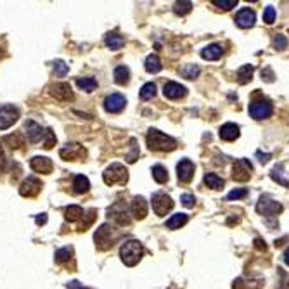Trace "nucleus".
<instances>
[{"mask_svg": "<svg viewBox=\"0 0 289 289\" xmlns=\"http://www.w3.org/2000/svg\"><path fill=\"white\" fill-rule=\"evenodd\" d=\"M172 208H173V201L168 194H164V192H156V194H153V210L156 215L163 217Z\"/></svg>", "mask_w": 289, "mask_h": 289, "instance_id": "nucleus-8", "label": "nucleus"}, {"mask_svg": "<svg viewBox=\"0 0 289 289\" xmlns=\"http://www.w3.org/2000/svg\"><path fill=\"white\" fill-rule=\"evenodd\" d=\"M148 146L153 151H173L177 148V140L173 137L163 134V132L151 128L148 132Z\"/></svg>", "mask_w": 289, "mask_h": 289, "instance_id": "nucleus-1", "label": "nucleus"}, {"mask_svg": "<svg viewBox=\"0 0 289 289\" xmlns=\"http://www.w3.org/2000/svg\"><path fill=\"white\" fill-rule=\"evenodd\" d=\"M85 149L81 144H76V142H71V144H66L64 148L59 151V156L66 161H76V159L85 158Z\"/></svg>", "mask_w": 289, "mask_h": 289, "instance_id": "nucleus-11", "label": "nucleus"}, {"mask_svg": "<svg viewBox=\"0 0 289 289\" xmlns=\"http://www.w3.org/2000/svg\"><path fill=\"white\" fill-rule=\"evenodd\" d=\"M284 261L289 265V247H287V251H286V255H284Z\"/></svg>", "mask_w": 289, "mask_h": 289, "instance_id": "nucleus-55", "label": "nucleus"}, {"mask_svg": "<svg viewBox=\"0 0 289 289\" xmlns=\"http://www.w3.org/2000/svg\"><path fill=\"white\" fill-rule=\"evenodd\" d=\"M73 256V247L71 246H66V247H61V250L56 251V263H64V261H68Z\"/></svg>", "mask_w": 289, "mask_h": 289, "instance_id": "nucleus-34", "label": "nucleus"}, {"mask_svg": "<svg viewBox=\"0 0 289 289\" xmlns=\"http://www.w3.org/2000/svg\"><path fill=\"white\" fill-rule=\"evenodd\" d=\"M68 289H89V287L81 286V284L78 282V281H73V282H70V284H68Z\"/></svg>", "mask_w": 289, "mask_h": 289, "instance_id": "nucleus-49", "label": "nucleus"}, {"mask_svg": "<svg viewBox=\"0 0 289 289\" xmlns=\"http://www.w3.org/2000/svg\"><path fill=\"white\" fill-rule=\"evenodd\" d=\"M256 212L267 218H272V217H277V215L282 212V204L272 199L270 196H261L260 201L256 203Z\"/></svg>", "mask_w": 289, "mask_h": 289, "instance_id": "nucleus-5", "label": "nucleus"}, {"mask_svg": "<svg viewBox=\"0 0 289 289\" xmlns=\"http://www.w3.org/2000/svg\"><path fill=\"white\" fill-rule=\"evenodd\" d=\"M102 178L108 185H114V183H127L128 180V172L127 168L120 163H113L111 167L104 170Z\"/></svg>", "mask_w": 289, "mask_h": 289, "instance_id": "nucleus-4", "label": "nucleus"}, {"mask_svg": "<svg viewBox=\"0 0 289 289\" xmlns=\"http://www.w3.org/2000/svg\"><path fill=\"white\" fill-rule=\"evenodd\" d=\"M246 286L242 284V279H237L236 282H234V289H244Z\"/></svg>", "mask_w": 289, "mask_h": 289, "instance_id": "nucleus-53", "label": "nucleus"}, {"mask_svg": "<svg viewBox=\"0 0 289 289\" xmlns=\"http://www.w3.org/2000/svg\"><path fill=\"white\" fill-rule=\"evenodd\" d=\"M204 183L212 189H223V178H220L217 173H206L204 175Z\"/></svg>", "mask_w": 289, "mask_h": 289, "instance_id": "nucleus-29", "label": "nucleus"}, {"mask_svg": "<svg viewBox=\"0 0 289 289\" xmlns=\"http://www.w3.org/2000/svg\"><path fill=\"white\" fill-rule=\"evenodd\" d=\"M118 237H120V234L114 232V229L109 225V223H104V225H100L97 229L94 239H95V246H97L99 250L106 251L114 244V242H116Z\"/></svg>", "mask_w": 289, "mask_h": 289, "instance_id": "nucleus-3", "label": "nucleus"}, {"mask_svg": "<svg viewBox=\"0 0 289 289\" xmlns=\"http://www.w3.org/2000/svg\"><path fill=\"white\" fill-rule=\"evenodd\" d=\"M73 187H75L73 191H75L76 194H85V192H89L90 189V182L85 175H76L75 182H73Z\"/></svg>", "mask_w": 289, "mask_h": 289, "instance_id": "nucleus-23", "label": "nucleus"}, {"mask_svg": "<svg viewBox=\"0 0 289 289\" xmlns=\"http://www.w3.org/2000/svg\"><path fill=\"white\" fill-rule=\"evenodd\" d=\"M250 114L255 120H265V118H269L272 114V104L267 99L253 100L250 104Z\"/></svg>", "mask_w": 289, "mask_h": 289, "instance_id": "nucleus-9", "label": "nucleus"}, {"mask_svg": "<svg viewBox=\"0 0 289 289\" xmlns=\"http://www.w3.org/2000/svg\"><path fill=\"white\" fill-rule=\"evenodd\" d=\"M247 194V191L246 189H234L231 191L227 194V199L229 201H234V199H241V198H244V196Z\"/></svg>", "mask_w": 289, "mask_h": 289, "instance_id": "nucleus-45", "label": "nucleus"}, {"mask_svg": "<svg viewBox=\"0 0 289 289\" xmlns=\"http://www.w3.org/2000/svg\"><path fill=\"white\" fill-rule=\"evenodd\" d=\"M4 167H6V156H4L2 148H0V172L4 170Z\"/></svg>", "mask_w": 289, "mask_h": 289, "instance_id": "nucleus-52", "label": "nucleus"}, {"mask_svg": "<svg viewBox=\"0 0 289 289\" xmlns=\"http://www.w3.org/2000/svg\"><path fill=\"white\" fill-rule=\"evenodd\" d=\"M17 118H19L17 108L11 106V104L0 108V130H7V128H11L17 121Z\"/></svg>", "mask_w": 289, "mask_h": 289, "instance_id": "nucleus-10", "label": "nucleus"}, {"mask_svg": "<svg viewBox=\"0 0 289 289\" xmlns=\"http://www.w3.org/2000/svg\"><path fill=\"white\" fill-rule=\"evenodd\" d=\"M191 9H192V2H177L173 11H175V14L178 16H185L187 12H191Z\"/></svg>", "mask_w": 289, "mask_h": 289, "instance_id": "nucleus-40", "label": "nucleus"}, {"mask_svg": "<svg viewBox=\"0 0 289 289\" xmlns=\"http://www.w3.org/2000/svg\"><path fill=\"white\" fill-rule=\"evenodd\" d=\"M50 95H52V97H56L57 100H63V102H70V100L75 99L73 90H71V85L66 84V81L50 85Z\"/></svg>", "mask_w": 289, "mask_h": 289, "instance_id": "nucleus-12", "label": "nucleus"}, {"mask_svg": "<svg viewBox=\"0 0 289 289\" xmlns=\"http://www.w3.org/2000/svg\"><path fill=\"white\" fill-rule=\"evenodd\" d=\"M239 137V127L234 125V123H225L222 128H220V139L232 142Z\"/></svg>", "mask_w": 289, "mask_h": 289, "instance_id": "nucleus-21", "label": "nucleus"}, {"mask_svg": "<svg viewBox=\"0 0 289 289\" xmlns=\"http://www.w3.org/2000/svg\"><path fill=\"white\" fill-rule=\"evenodd\" d=\"M153 178L158 183H164L168 180V172L161 167V164H156V167H153Z\"/></svg>", "mask_w": 289, "mask_h": 289, "instance_id": "nucleus-35", "label": "nucleus"}, {"mask_svg": "<svg viewBox=\"0 0 289 289\" xmlns=\"http://www.w3.org/2000/svg\"><path fill=\"white\" fill-rule=\"evenodd\" d=\"M185 223H187V215L185 213H177V215H173L172 218L167 220L168 229H180L182 225H185Z\"/></svg>", "mask_w": 289, "mask_h": 289, "instance_id": "nucleus-30", "label": "nucleus"}, {"mask_svg": "<svg viewBox=\"0 0 289 289\" xmlns=\"http://www.w3.org/2000/svg\"><path fill=\"white\" fill-rule=\"evenodd\" d=\"M54 71H56V76H66L68 71H70V66L61 59H57V61H54Z\"/></svg>", "mask_w": 289, "mask_h": 289, "instance_id": "nucleus-39", "label": "nucleus"}, {"mask_svg": "<svg viewBox=\"0 0 289 289\" xmlns=\"http://www.w3.org/2000/svg\"><path fill=\"white\" fill-rule=\"evenodd\" d=\"M4 144H7L9 148H12V149H17L25 144V139H23L21 134H12V135L4 137Z\"/></svg>", "mask_w": 289, "mask_h": 289, "instance_id": "nucleus-31", "label": "nucleus"}, {"mask_svg": "<svg viewBox=\"0 0 289 289\" xmlns=\"http://www.w3.org/2000/svg\"><path fill=\"white\" fill-rule=\"evenodd\" d=\"M30 167L36 173H50L54 168V164L49 158H45V156H35V158H31Z\"/></svg>", "mask_w": 289, "mask_h": 289, "instance_id": "nucleus-16", "label": "nucleus"}, {"mask_svg": "<svg viewBox=\"0 0 289 289\" xmlns=\"http://www.w3.org/2000/svg\"><path fill=\"white\" fill-rule=\"evenodd\" d=\"M127 104V99L121 94H111L104 100V109L108 113H120Z\"/></svg>", "mask_w": 289, "mask_h": 289, "instance_id": "nucleus-14", "label": "nucleus"}, {"mask_svg": "<svg viewBox=\"0 0 289 289\" xmlns=\"http://www.w3.org/2000/svg\"><path fill=\"white\" fill-rule=\"evenodd\" d=\"M251 172H253V164L250 163V159H236L232 168V178L237 182H246L250 180Z\"/></svg>", "mask_w": 289, "mask_h": 289, "instance_id": "nucleus-7", "label": "nucleus"}, {"mask_svg": "<svg viewBox=\"0 0 289 289\" xmlns=\"http://www.w3.org/2000/svg\"><path fill=\"white\" fill-rule=\"evenodd\" d=\"M109 218L113 220L118 225H128L130 223V217H128V208L125 204V201H116L111 208L108 210Z\"/></svg>", "mask_w": 289, "mask_h": 289, "instance_id": "nucleus-6", "label": "nucleus"}, {"mask_svg": "<svg viewBox=\"0 0 289 289\" xmlns=\"http://www.w3.org/2000/svg\"><path fill=\"white\" fill-rule=\"evenodd\" d=\"M263 21L267 23V25H272V23L275 21V9H274L272 6H267V7H265Z\"/></svg>", "mask_w": 289, "mask_h": 289, "instance_id": "nucleus-43", "label": "nucleus"}, {"mask_svg": "<svg viewBox=\"0 0 289 289\" xmlns=\"http://www.w3.org/2000/svg\"><path fill=\"white\" fill-rule=\"evenodd\" d=\"M76 85L85 92H94L97 89V81H95L94 78H78Z\"/></svg>", "mask_w": 289, "mask_h": 289, "instance_id": "nucleus-33", "label": "nucleus"}, {"mask_svg": "<svg viewBox=\"0 0 289 289\" xmlns=\"http://www.w3.org/2000/svg\"><path fill=\"white\" fill-rule=\"evenodd\" d=\"M282 168H284V164H282V163H279L277 167H274L272 173H270V177H272L275 182L281 183V185L289 187V182H286V180H284V178H282Z\"/></svg>", "mask_w": 289, "mask_h": 289, "instance_id": "nucleus-36", "label": "nucleus"}, {"mask_svg": "<svg viewBox=\"0 0 289 289\" xmlns=\"http://www.w3.org/2000/svg\"><path fill=\"white\" fill-rule=\"evenodd\" d=\"M94 218H95V210H90V212H89V217H87V220H85V222H84V223H81V225H80V229H81V231H87V227H89L90 223L94 222Z\"/></svg>", "mask_w": 289, "mask_h": 289, "instance_id": "nucleus-47", "label": "nucleus"}, {"mask_svg": "<svg viewBox=\"0 0 289 289\" xmlns=\"http://www.w3.org/2000/svg\"><path fill=\"white\" fill-rule=\"evenodd\" d=\"M256 156H258V158H260V161H261V163H267L269 159H270V154H263V153H261V151H256Z\"/></svg>", "mask_w": 289, "mask_h": 289, "instance_id": "nucleus-50", "label": "nucleus"}, {"mask_svg": "<svg viewBox=\"0 0 289 289\" xmlns=\"http://www.w3.org/2000/svg\"><path fill=\"white\" fill-rule=\"evenodd\" d=\"M255 242H256V247H258V250H265V242L261 244V239H255Z\"/></svg>", "mask_w": 289, "mask_h": 289, "instance_id": "nucleus-54", "label": "nucleus"}, {"mask_svg": "<svg viewBox=\"0 0 289 289\" xmlns=\"http://www.w3.org/2000/svg\"><path fill=\"white\" fill-rule=\"evenodd\" d=\"M0 56H2V50H0Z\"/></svg>", "mask_w": 289, "mask_h": 289, "instance_id": "nucleus-56", "label": "nucleus"}, {"mask_svg": "<svg viewBox=\"0 0 289 289\" xmlns=\"http://www.w3.org/2000/svg\"><path fill=\"white\" fill-rule=\"evenodd\" d=\"M156 95V85L154 84H146L144 87H142L140 90V99L142 100H149L153 99Z\"/></svg>", "mask_w": 289, "mask_h": 289, "instance_id": "nucleus-37", "label": "nucleus"}, {"mask_svg": "<svg viewBox=\"0 0 289 289\" xmlns=\"http://www.w3.org/2000/svg\"><path fill=\"white\" fill-rule=\"evenodd\" d=\"M142 253H144L142 244L139 241H135V239H130V241L123 242V246L120 247L121 261L127 265V267H134V265L139 263L140 258H142Z\"/></svg>", "mask_w": 289, "mask_h": 289, "instance_id": "nucleus-2", "label": "nucleus"}, {"mask_svg": "<svg viewBox=\"0 0 289 289\" xmlns=\"http://www.w3.org/2000/svg\"><path fill=\"white\" fill-rule=\"evenodd\" d=\"M52 146H56V135H54L52 128H47L44 134V148L52 149Z\"/></svg>", "mask_w": 289, "mask_h": 289, "instance_id": "nucleus-38", "label": "nucleus"}, {"mask_svg": "<svg viewBox=\"0 0 289 289\" xmlns=\"http://www.w3.org/2000/svg\"><path fill=\"white\" fill-rule=\"evenodd\" d=\"M130 144H132V146H130L132 151L127 154V161H128V163H135V159L139 158V146H137V140H135V139H132Z\"/></svg>", "mask_w": 289, "mask_h": 289, "instance_id": "nucleus-41", "label": "nucleus"}, {"mask_svg": "<svg viewBox=\"0 0 289 289\" xmlns=\"http://www.w3.org/2000/svg\"><path fill=\"white\" fill-rule=\"evenodd\" d=\"M163 94L168 99H180L187 94V89L183 85L177 84V81H168V84H164Z\"/></svg>", "mask_w": 289, "mask_h": 289, "instance_id": "nucleus-18", "label": "nucleus"}, {"mask_svg": "<svg viewBox=\"0 0 289 289\" xmlns=\"http://www.w3.org/2000/svg\"><path fill=\"white\" fill-rule=\"evenodd\" d=\"M128 80H130V71H128L127 66H118L114 70V81L118 85H127Z\"/></svg>", "mask_w": 289, "mask_h": 289, "instance_id": "nucleus-27", "label": "nucleus"}, {"mask_svg": "<svg viewBox=\"0 0 289 289\" xmlns=\"http://www.w3.org/2000/svg\"><path fill=\"white\" fill-rule=\"evenodd\" d=\"M180 75L183 78H187V80H192V78L199 75V66H196V64H185V66L180 68Z\"/></svg>", "mask_w": 289, "mask_h": 289, "instance_id": "nucleus-32", "label": "nucleus"}, {"mask_svg": "<svg viewBox=\"0 0 289 289\" xmlns=\"http://www.w3.org/2000/svg\"><path fill=\"white\" fill-rule=\"evenodd\" d=\"M222 52H223L222 45L212 44V45H208V47H204L203 50H201V57L208 59V61H217V59L222 56Z\"/></svg>", "mask_w": 289, "mask_h": 289, "instance_id": "nucleus-22", "label": "nucleus"}, {"mask_svg": "<svg viewBox=\"0 0 289 289\" xmlns=\"http://www.w3.org/2000/svg\"><path fill=\"white\" fill-rule=\"evenodd\" d=\"M177 175H178V180L183 183L191 182L192 177H194V163H192L191 159H182V161L177 164Z\"/></svg>", "mask_w": 289, "mask_h": 289, "instance_id": "nucleus-15", "label": "nucleus"}, {"mask_svg": "<svg viewBox=\"0 0 289 289\" xmlns=\"http://www.w3.org/2000/svg\"><path fill=\"white\" fill-rule=\"evenodd\" d=\"M274 49H277V50H284L287 47V38L284 35H275L274 36Z\"/></svg>", "mask_w": 289, "mask_h": 289, "instance_id": "nucleus-42", "label": "nucleus"}, {"mask_svg": "<svg viewBox=\"0 0 289 289\" xmlns=\"http://www.w3.org/2000/svg\"><path fill=\"white\" fill-rule=\"evenodd\" d=\"M261 78L265 81H274V71L270 68H265V70H261Z\"/></svg>", "mask_w": 289, "mask_h": 289, "instance_id": "nucleus-48", "label": "nucleus"}, {"mask_svg": "<svg viewBox=\"0 0 289 289\" xmlns=\"http://www.w3.org/2000/svg\"><path fill=\"white\" fill-rule=\"evenodd\" d=\"M132 215L137 218V220H144L146 215H148V203H146V199L142 198V196H135L134 201H132Z\"/></svg>", "mask_w": 289, "mask_h": 289, "instance_id": "nucleus-20", "label": "nucleus"}, {"mask_svg": "<svg viewBox=\"0 0 289 289\" xmlns=\"http://www.w3.org/2000/svg\"><path fill=\"white\" fill-rule=\"evenodd\" d=\"M213 4L218 7H222V9H225V11H229V9L237 6V0H213Z\"/></svg>", "mask_w": 289, "mask_h": 289, "instance_id": "nucleus-44", "label": "nucleus"}, {"mask_svg": "<svg viewBox=\"0 0 289 289\" xmlns=\"http://www.w3.org/2000/svg\"><path fill=\"white\" fill-rule=\"evenodd\" d=\"M146 70H148L149 73H159L161 71V63H159V57L156 56V54H151V56H148V59H146L144 63Z\"/></svg>", "mask_w": 289, "mask_h": 289, "instance_id": "nucleus-28", "label": "nucleus"}, {"mask_svg": "<svg viewBox=\"0 0 289 289\" xmlns=\"http://www.w3.org/2000/svg\"><path fill=\"white\" fill-rule=\"evenodd\" d=\"M253 71L255 68L250 66V64H244V66L239 68V71H237V81L239 84H247V81H251V78H253Z\"/></svg>", "mask_w": 289, "mask_h": 289, "instance_id": "nucleus-24", "label": "nucleus"}, {"mask_svg": "<svg viewBox=\"0 0 289 289\" xmlns=\"http://www.w3.org/2000/svg\"><path fill=\"white\" fill-rule=\"evenodd\" d=\"M40 191H42V182L35 177H28L19 187L21 196H25V198H35Z\"/></svg>", "mask_w": 289, "mask_h": 289, "instance_id": "nucleus-13", "label": "nucleus"}, {"mask_svg": "<svg viewBox=\"0 0 289 289\" xmlns=\"http://www.w3.org/2000/svg\"><path fill=\"white\" fill-rule=\"evenodd\" d=\"M25 130H26V135H28V139L31 142H38V140L44 139V134H45L44 128L33 120L25 121Z\"/></svg>", "mask_w": 289, "mask_h": 289, "instance_id": "nucleus-19", "label": "nucleus"}, {"mask_svg": "<svg viewBox=\"0 0 289 289\" xmlns=\"http://www.w3.org/2000/svg\"><path fill=\"white\" fill-rule=\"evenodd\" d=\"M35 220H36V223H38V225H44V223H47V215L42 213V215H38Z\"/></svg>", "mask_w": 289, "mask_h": 289, "instance_id": "nucleus-51", "label": "nucleus"}, {"mask_svg": "<svg viewBox=\"0 0 289 289\" xmlns=\"http://www.w3.org/2000/svg\"><path fill=\"white\" fill-rule=\"evenodd\" d=\"M123 44H125V38H123L121 35L118 33H108L106 35V45L111 50H118L123 47Z\"/></svg>", "mask_w": 289, "mask_h": 289, "instance_id": "nucleus-25", "label": "nucleus"}, {"mask_svg": "<svg viewBox=\"0 0 289 289\" xmlns=\"http://www.w3.org/2000/svg\"><path fill=\"white\" fill-rule=\"evenodd\" d=\"M180 201H182V204L185 206V208H194L196 198L192 194H182L180 196Z\"/></svg>", "mask_w": 289, "mask_h": 289, "instance_id": "nucleus-46", "label": "nucleus"}, {"mask_svg": "<svg viewBox=\"0 0 289 289\" xmlns=\"http://www.w3.org/2000/svg\"><path fill=\"white\" fill-rule=\"evenodd\" d=\"M84 208L81 206H76V204H71V206H68L66 208V220H70V222H76V220H80V218H84Z\"/></svg>", "mask_w": 289, "mask_h": 289, "instance_id": "nucleus-26", "label": "nucleus"}, {"mask_svg": "<svg viewBox=\"0 0 289 289\" xmlns=\"http://www.w3.org/2000/svg\"><path fill=\"white\" fill-rule=\"evenodd\" d=\"M255 21H256L255 12L247 7L241 9V11L236 14V23H237V26H241V28H251V26H255Z\"/></svg>", "mask_w": 289, "mask_h": 289, "instance_id": "nucleus-17", "label": "nucleus"}]
</instances>
